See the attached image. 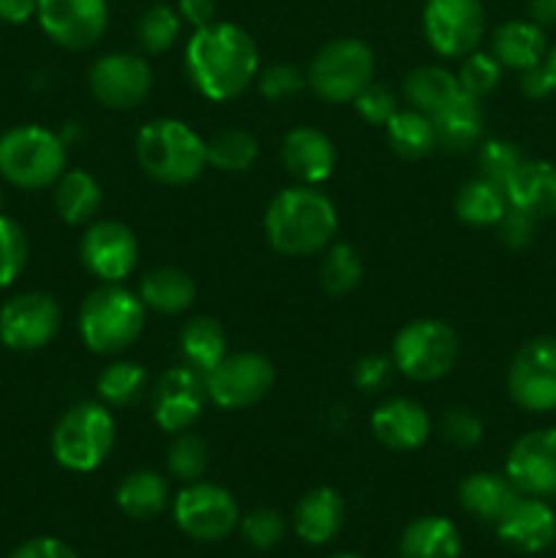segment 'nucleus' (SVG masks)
Here are the masks:
<instances>
[{
    "instance_id": "1",
    "label": "nucleus",
    "mask_w": 556,
    "mask_h": 558,
    "mask_svg": "<svg viewBox=\"0 0 556 558\" xmlns=\"http://www.w3.org/2000/svg\"><path fill=\"white\" fill-rule=\"evenodd\" d=\"M185 69L196 90L210 101H232L249 90L259 69V47L240 25L210 22L185 44Z\"/></svg>"
},
{
    "instance_id": "2",
    "label": "nucleus",
    "mask_w": 556,
    "mask_h": 558,
    "mask_svg": "<svg viewBox=\"0 0 556 558\" xmlns=\"http://www.w3.org/2000/svg\"><path fill=\"white\" fill-rule=\"evenodd\" d=\"M338 232V210L316 185H292L270 199L265 238L276 254L289 259L322 254Z\"/></svg>"
},
{
    "instance_id": "3",
    "label": "nucleus",
    "mask_w": 556,
    "mask_h": 558,
    "mask_svg": "<svg viewBox=\"0 0 556 558\" xmlns=\"http://www.w3.org/2000/svg\"><path fill=\"white\" fill-rule=\"evenodd\" d=\"M136 161L156 183L185 185L207 167V142L178 118H156L136 134Z\"/></svg>"
},
{
    "instance_id": "4",
    "label": "nucleus",
    "mask_w": 556,
    "mask_h": 558,
    "mask_svg": "<svg viewBox=\"0 0 556 558\" xmlns=\"http://www.w3.org/2000/svg\"><path fill=\"white\" fill-rule=\"evenodd\" d=\"M147 308L140 294L120 283H101L80 308V336L96 354H120L145 332Z\"/></svg>"
},
{
    "instance_id": "5",
    "label": "nucleus",
    "mask_w": 556,
    "mask_h": 558,
    "mask_svg": "<svg viewBox=\"0 0 556 558\" xmlns=\"http://www.w3.org/2000/svg\"><path fill=\"white\" fill-rule=\"evenodd\" d=\"M65 172V145L44 125H14L0 136V178L22 191L49 189Z\"/></svg>"
},
{
    "instance_id": "6",
    "label": "nucleus",
    "mask_w": 556,
    "mask_h": 558,
    "mask_svg": "<svg viewBox=\"0 0 556 558\" xmlns=\"http://www.w3.org/2000/svg\"><path fill=\"white\" fill-rule=\"evenodd\" d=\"M114 439H118V425L107 403L82 401L55 425L52 456L69 472H96L112 452Z\"/></svg>"
},
{
    "instance_id": "7",
    "label": "nucleus",
    "mask_w": 556,
    "mask_h": 558,
    "mask_svg": "<svg viewBox=\"0 0 556 558\" xmlns=\"http://www.w3.org/2000/svg\"><path fill=\"white\" fill-rule=\"evenodd\" d=\"M374 49L360 38H336L314 54L305 85L327 104H352L374 82Z\"/></svg>"
},
{
    "instance_id": "8",
    "label": "nucleus",
    "mask_w": 556,
    "mask_h": 558,
    "mask_svg": "<svg viewBox=\"0 0 556 558\" xmlns=\"http://www.w3.org/2000/svg\"><path fill=\"white\" fill-rule=\"evenodd\" d=\"M458 332L442 319H414L392 341V365L412 381H436L458 363Z\"/></svg>"
},
{
    "instance_id": "9",
    "label": "nucleus",
    "mask_w": 556,
    "mask_h": 558,
    "mask_svg": "<svg viewBox=\"0 0 556 558\" xmlns=\"http://www.w3.org/2000/svg\"><path fill=\"white\" fill-rule=\"evenodd\" d=\"M174 523L196 543H221L240 526V507L227 488L213 483H189L172 505Z\"/></svg>"
},
{
    "instance_id": "10",
    "label": "nucleus",
    "mask_w": 556,
    "mask_h": 558,
    "mask_svg": "<svg viewBox=\"0 0 556 558\" xmlns=\"http://www.w3.org/2000/svg\"><path fill=\"white\" fill-rule=\"evenodd\" d=\"M273 381H276V365L259 352L227 354L205 376L207 398L227 412L256 407L270 392Z\"/></svg>"
},
{
    "instance_id": "11",
    "label": "nucleus",
    "mask_w": 556,
    "mask_h": 558,
    "mask_svg": "<svg viewBox=\"0 0 556 558\" xmlns=\"http://www.w3.org/2000/svg\"><path fill=\"white\" fill-rule=\"evenodd\" d=\"M507 392L523 412L545 414L556 409V336L523 343L507 368Z\"/></svg>"
},
{
    "instance_id": "12",
    "label": "nucleus",
    "mask_w": 556,
    "mask_h": 558,
    "mask_svg": "<svg viewBox=\"0 0 556 558\" xmlns=\"http://www.w3.org/2000/svg\"><path fill=\"white\" fill-rule=\"evenodd\" d=\"M423 33L442 58L474 52L485 36V9L480 0H425Z\"/></svg>"
},
{
    "instance_id": "13",
    "label": "nucleus",
    "mask_w": 556,
    "mask_h": 558,
    "mask_svg": "<svg viewBox=\"0 0 556 558\" xmlns=\"http://www.w3.org/2000/svg\"><path fill=\"white\" fill-rule=\"evenodd\" d=\"M63 311L52 294L22 292L0 308V343L14 352H36L55 341Z\"/></svg>"
},
{
    "instance_id": "14",
    "label": "nucleus",
    "mask_w": 556,
    "mask_h": 558,
    "mask_svg": "<svg viewBox=\"0 0 556 558\" xmlns=\"http://www.w3.org/2000/svg\"><path fill=\"white\" fill-rule=\"evenodd\" d=\"M87 85L101 107L123 112V109L140 107L150 96L153 71L142 54L109 52L90 65Z\"/></svg>"
},
{
    "instance_id": "15",
    "label": "nucleus",
    "mask_w": 556,
    "mask_h": 558,
    "mask_svg": "<svg viewBox=\"0 0 556 558\" xmlns=\"http://www.w3.org/2000/svg\"><path fill=\"white\" fill-rule=\"evenodd\" d=\"M38 25L58 47L82 52L101 41L109 25L107 0H38Z\"/></svg>"
},
{
    "instance_id": "16",
    "label": "nucleus",
    "mask_w": 556,
    "mask_h": 558,
    "mask_svg": "<svg viewBox=\"0 0 556 558\" xmlns=\"http://www.w3.org/2000/svg\"><path fill=\"white\" fill-rule=\"evenodd\" d=\"M80 256L85 270L98 281L120 283L134 272L136 262H140V243L123 221L104 218L82 234Z\"/></svg>"
},
{
    "instance_id": "17",
    "label": "nucleus",
    "mask_w": 556,
    "mask_h": 558,
    "mask_svg": "<svg viewBox=\"0 0 556 558\" xmlns=\"http://www.w3.org/2000/svg\"><path fill=\"white\" fill-rule=\"evenodd\" d=\"M207 401L205 376L189 365L167 371L150 392V414L167 434H183L202 417Z\"/></svg>"
},
{
    "instance_id": "18",
    "label": "nucleus",
    "mask_w": 556,
    "mask_h": 558,
    "mask_svg": "<svg viewBox=\"0 0 556 558\" xmlns=\"http://www.w3.org/2000/svg\"><path fill=\"white\" fill-rule=\"evenodd\" d=\"M505 474L523 496H556V428L523 434L510 447Z\"/></svg>"
},
{
    "instance_id": "19",
    "label": "nucleus",
    "mask_w": 556,
    "mask_h": 558,
    "mask_svg": "<svg viewBox=\"0 0 556 558\" xmlns=\"http://www.w3.org/2000/svg\"><path fill=\"white\" fill-rule=\"evenodd\" d=\"M496 534L501 543L521 554H543L556 539V512L537 496L521 494L496 523Z\"/></svg>"
},
{
    "instance_id": "20",
    "label": "nucleus",
    "mask_w": 556,
    "mask_h": 558,
    "mask_svg": "<svg viewBox=\"0 0 556 558\" xmlns=\"http://www.w3.org/2000/svg\"><path fill=\"white\" fill-rule=\"evenodd\" d=\"M281 161L300 185H319L336 169L338 153L325 131L314 125H298L283 136Z\"/></svg>"
},
{
    "instance_id": "21",
    "label": "nucleus",
    "mask_w": 556,
    "mask_h": 558,
    "mask_svg": "<svg viewBox=\"0 0 556 558\" xmlns=\"http://www.w3.org/2000/svg\"><path fill=\"white\" fill-rule=\"evenodd\" d=\"M371 430L387 450L412 452L428 441L431 417L412 398H390L371 414Z\"/></svg>"
},
{
    "instance_id": "22",
    "label": "nucleus",
    "mask_w": 556,
    "mask_h": 558,
    "mask_svg": "<svg viewBox=\"0 0 556 558\" xmlns=\"http://www.w3.org/2000/svg\"><path fill=\"white\" fill-rule=\"evenodd\" d=\"M294 534L309 545H325L341 532L347 521V505L336 488H311L294 507Z\"/></svg>"
},
{
    "instance_id": "23",
    "label": "nucleus",
    "mask_w": 556,
    "mask_h": 558,
    "mask_svg": "<svg viewBox=\"0 0 556 558\" xmlns=\"http://www.w3.org/2000/svg\"><path fill=\"white\" fill-rule=\"evenodd\" d=\"M510 207L537 218L556 216V167L548 161H523L505 185Z\"/></svg>"
},
{
    "instance_id": "24",
    "label": "nucleus",
    "mask_w": 556,
    "mask_h": 558,
    "mask_svg": "<svg viewBox=\"0 0 556 558\" xmlns=\"http://www.w3.org/2000/svg\"><path fill=\"white\" fill-rule=\"evenodd\" d=\"M521 490L510 483L507 474L474 472L458 485V501L469 515L483 523H499L505 512L518 501Z\"/></svg>"
},
{
    "instance_id": "25",
    "label": "nucleus",
    "mask_w": 556,
    "mask_h": 558,
    "mask_svg": "<svg viewBox=\"0 0 556 558\" xmlns=\"http://www.w3.org/2000/svg\"><path fill=\"white\" fill-rule=\"evenodd\" d=\"M494 58L499 60L501 69L527 71L534 65L545 63L548 54V41L537 22L532 20H510L494 31Z\"/></svg>"
},
{
    "instance_id": "26",
    "label": "nucleus",
    "mask_w": 556,
    "mask_h": 558,
    "mask_svg": "<svg viewBox=\"0 0 556 558\" xmlns=\"http://www.w3.org/2000/svg\"><path fill=\"white\" fill-rule=\"evenodd\" d=\"M431 120H434L436 142L450 153L472 150L485 129V112L480 107V98L469 96L463 90Z\"/></svg>"
},
{
    "instance_id": "27",
    "label": "nucleus",
    "mask_w": 556,
    "mask_h": 558,
    "mask_svg": "<svg viewBox=\"0 0 556 558\" xmlns=\"http://www.w3.org/2000/svg\"><path fill=\"white\" fill-rule=\"evenodd\" d=\"M401 558H458L461 534L442 515H423L403 529L398 539Z\"/></svg>"
},
{
    "instance_id": "28",
    "label": "nucleus",
    "mask_w": 556,
    "mask_h": 558,
    "mask_svg": "<svg viewBox=\"0 0 556 558\" xmlns=\"http://www.w3.org/2000/svg\"><path fill=\"white\" fill-rule=\"evenodd\" d=\"M55 189V210L71 227L93 221L104 205V191L98 180L85 169H65Z\"/></svg>"
},
{
    "instance_id": "29",
    "label": "nucleus",
    "mask_w": 556,
    "mask_h": 558,
    "mask_svg": "<svg viewBox=\"0 0 556 558\" xmlns=\"http://www.w3.org/2000/svg\"><path fill=\"white\" fill-rule=\"evenodd\" d=\"M140 298L156 314L178 316L194 305L196 283L178 267H156L140 281Z\"/></svg>"
},
{
    "instance_id": "30",
    "label": "nucleus",
    "mask_w": 556,
    "mask_h": 558,
    "mask_svg": "<svg viewBox=\"0 0 556 558\" xmlns=\"http://www.w3.org/2000/svg\"><path fill=\"white\" fill-rule=\"evenodd\" d=\"M180 354L185 365L194 368L196 374L207 376L223 357H227V332L221 322L210 316H194L180 330Z\"/></svg>"
},
{
    "instance_id": "31",
    "label": "nucleus",
    "mask_w": 556,
    "mask_h": 558,
    "mask_svg": "<svg viewBox=\"0 0 556 558\" xmlns=\"http://www.w3.org/2000/svg\"><path fill=\"white\" fill-rule=\"evenodd\" d=\"M114 501L134 521H150V518L161 515L167 510L169 483L164 474L150 472V469H140V472H131L118 485Z\"/></svg>"
},
{
    "instance_id": "32",
    "label": "nucleus",
    "mask_w": 556,
    "mask_h": 558,
    "mask_svg": "<svg viewBox=\"0 0 556 558\" xmlns=\"http://www.w3.org/2000/svg\"><path fill=\"white\" fill-rule=\"evenodd\" d=\"M458 93H461L458 76L442 65H420V69L409 71L407 80H403L407 104L418 112H425L428 118L445 109Z\"/></svg>"
},
{
    "instance_id": "33",
    "label": "nucleus",
    "mask_w": 556,
    "mask_h": 558,
    "mask_svg": "<svg viewBox=\"0 0 556 558\" xmlns=\"http://www.w3.org/2000/svg\"><path fill=\"white\" fill-rule=\"evenodd\" d=\"M387 129V145L396 156L407 158V161H420V158L431 156L439 147L436 142L434 120L418 109H398L390 118Z\"/></svg>"
},
{
    "instance_id": "34",
    "label": "nucleus",
    "mask_w": 556,
    "mask_h": 558,
    "mask_svg": "<svg viewBox=\"0 0 556 558\" xmlns=\"http://www.w3.org/2000/svg\"><path fill=\"white\" fill-rule=\"evenodd\" d=\"M456 216L461 218L467 227H496L501 221V216L507 213L510 202H507V194L501 185L491 183V180L478 178V180H469L458 189L456 202Z\"/></svg>"
},
{
    "instance_id": "35",
    "label": "nucleus",
    "mask_w": 556,
    "mask_h": 558,
    "mask_svg": "<svg viewBox=\"0 0 556 558\" xmlns=\"http://www.w3.org/2000/svg\"><path fill=\"white\" fill-rule=\"evenodd\" d=\"M147 390V371L131 360H114L98 374L96 392L107 407H131Z\"/></svg>"
},
{
    "instance_id": "36",
    "label": "nucleus",
    "mask_w": 556,
    "mask_h": 558,
    "mask_svg": "<svg viewBox=\"0 0 556 558\" xmlns=\"http://www.w3.org/2000/svg\"><path fill=\"white\" fill-rule=\"evenodd\" d=\"M363 259H360L358 251L347 243L327 245L325 256H322L319 267V281L322 289L333 298H343V294L354 292L363 281Z\"/></svg>"
},
{
    "instance_id": "37",
    "label": "nucleus",
    "mask_w": 556,
    "mask_h": 558,
    "mask_svg": "<svg viewBox=\"0 0 556 558\" xmlns=\"http://www.w3.org/2000/svg\"><path fill=\"white\" fill-rule=\"evenodd\" d=\"M256 156H259V142L249 131L227 129L207 140V167L221 172H249Z\"/></svg>"
},
{
    "instance_id": "38",
    "label": "nucleus",
    "mask_w": 556,
    "mask_h": 558,
    "mask_svg": "<svg viewBox=\"0 0 556 558\" xmlns=\"http://www.w3.org/2000/svg\"><path fill=\"white\" fill-rule=\"evenodd\" d=\"M180 14L167 3H156L147 11H142L140 22H136V38L140 47L150 54H161L178 41L180 36Z\"/></svg>"
},
{
    "instance_id": "39",
    "label": "nucleus",
    "mask_w": 556,
    "mask_h": 558,
    "mask_svg": "<svg viewBox=\"0 0 556 558\" xmlns=\"http://www.w3.org/2000/svg\"><path fill=\"white\" fill-rule=\"evenodd\" d=\"M210 466V450H207L205 439L191 430L174 434L172 445L167 450V469L183 483H196L202 474Z\"/></svg>"
},
{
    "instance_id": "40",
    "label": "nucleus",
    "mask_w": 556,
    "mask_h": 558,
    "mask_svg": "<svg viewBox=\"0 0 556 558\" xmlns=\"http://www.w3.org/2000/svg\"><path fill=\"white\" fill-rule=\"evenodd\" d=\"M27 267V234L14 218L0 213V289L11 287Z\"/></svg>"
},
{
    "instance_id": "41",
    "label": "nucleus",
    "mask_w": 556,
    "mask_h": 558,
    "mask_svg": "<svg viewBox=\"0 0 556 558\" xmlns=\"http://www.w3.org/2000/svg\"><path fill=\"white\" fill-rule=\"evenodd\" d=\"M458 85L463 93L474 98L488 96L491 90H496L501 80V63L491 52H469L463 54L461 65H458Z\"/></svg>"
},
{
    "instance_id": "42",
    "label": "nucleus",
    "mask_w": 556,
    "mask_h": 558,
    "mask_svg": "<svg viewBox=\"0 0 556 558\" xmlns=\"http://www.w3.org/2000/svg\"><path fill=\"white\" fill-rule=\"evenodd\" d=\"M527 161L523 153L518 150V145L507 140H491L480 147L478 163H480V178L491 180V183L501 185L505 189L510 183V178L516 174V169Z\"/></svg>"
},
{
    "instance_id": "43",
    "label": "nucleus",
    "mask_w": 556,
    "mask_h": 558,
    "mask_svg": "<svg viewBox=\"0 0 556 558\" xmlns=\"http://www.w3.org/2000/svg\"><path fill=\"white\" fill-rule=\"evenodd\" d=\"M240 532L251 548L270 550L283 539V518L270 507H256L240 518Z\"/></svg>"
},
{
    "instance_id": "44",
    "label": "nucleus",
    "mask_w": 556,
    "mask_h": 558,
    "mask_svg": "<svg viewBox=\"0 0 556 558\" xmlns=\"http://www.w3.org/2000/svg\"><path fill=\"white\" fill-rule=\"evenodd\" d=\"M439 434L447 445L469 450V447L483 441L485 425L483 420H480L474 412H469V409H447L445 417H442L439 423Z\"/></svg>"
},
{
    "instance_id": "45",
    "label": "nucleus",
    "mask_w": 556,
    "mask_h": 558,
    "mask_svg": "<svg viewBox=\"0 0 556 558\" xmlns=\"http://www.w3.org/2000/svg\"><path fill=\"white\" fill-rule=\"evenodd\" d=\"M352 104H354V112H358L360 118L371 125H387L390 123L392 114L401 109L398 107L396 93L387 90L385 85H376V82H371V85L365 87V90L360 93Z\"/></svg>"
},
{
    "instance_id": "46",
    "label": "nucleus",
    "mask_w": 556,
    "mask_h": 558,
    "mask_svg": "<svg viewBox=\"0 0 556 558\" xmlns=\"http://www.w3.org/2000/svg\"><path fill=\"white\" fill-rule=\"evenodd\" d=\"M305 85V76L300 74L294 65H270L265 74L259 76V93L270 101H281V98L294 96V93L303 90Z\"/></svg>"
},
{
    "instance_id": "47",
    "label": "nucleus",
    "mask_w": 556,
    "mask_h": 558,
    "mask_svg": "<svg viewBox=\"0 0 556 558\" xmlns=\"http://www.w3.org/2000/svg\"><path fill=\"white\" fill-rule=\"evenodd\" d=\"M496 227H499L501 243L510 245V248H527L537 238V218L527 216V213L516 210V207H507V213Z\"/></svg>"
},
{
    "instance_id": "48",
    "label": "nucleus",
    "mask_w": 556,
    "mask_h": 558,
    "mask_svg": "<svg viewBox=\"0 0 556 558\" xmlns=\"http://www.w3.org/2000/svg\"><path fill=\"white\" fill-rule=\"evenodd\" d=\"M392 371H396L392 357H385V354H368V357H363L354 365V385L365 392H376L390 381Z\"/></svg>"
},
{
    "instance_id": "49",
    "label": "nucleus",
    "mask_w": 556,
    "mask_h": 558,
    "mask_svg": "<svg viewBox=\"0 0 556 558\" xmlns=\"http://www.w3.org/2000/svg\"><path fill=\"white\" fill-rule=\"evenodd\" d=\"M9 558H80L71 545L55 537H33L22 543Z\"/></svg>"
},
{
    "instance_id": "50",
    "label": "nucleus",
    "mask_w": 556,
    "mask_h": 558,
    "mask_svg": "<svg viewBox=\"0 0 556 558\" xmlns=\"http://www.w3.org/2000/svg\"><path fill=\"white\" fill-rule=\"evenodd\" d=\"M521 93L527 98H534V101L548 98L551 93H556L554 80H551V71L545 69V63L521 71Z\"/></svg>"
},
{
    "instance_id": "51",
    "label": "nucleus",
    "mask_w": 556,
    "mask_h": 558,
    "mask_svg": "<svg viewBox=\"0 0 556 558\" xmlns=\"http://www.w3.org/2000/svg\"><path fill=\"white\" fill-rule=\"evenodd\" d=\"M180 20H185L189 25L205 27L210 22H216V0H180L178 3Z\"/></svg>"
},
{
    "instance_id": "52",
    "label": "nucleus",
    "mask_w": 556,
    "mask_h": 558,
    "mask_svg": "<svg viewBox=\"0 0 556 558\" xmlns=\"http://www.w3.org/2000/svg\"><path fill=\"white\" fill-rule=\"evenodd\" d=\"M38 14V0H0V20L9 25H25Z\"/></svg>"
},
{
    "instance_id": "53",
    "label": "nucleus",
    "mask_w": 556,
    "mask_h": 558,
    "mask_svg": "<svg viewBox=\"0 0 556 558\" xmlns=\"http://www.w3.org/2000/svg\"><path fill=\"white\" fill-rule=\"evenodd\" d=\"M529 16L540 27L556 25V0H529Z\"/></svg>"
},
{
    "instance_id": "54",
    "label": "nucleus",
    "mask_w": 556,
    "mask_h": 558,
    "mask_svg": "<svg viewBox=\"0 0 556 558\" xmlns=\"http://www.w3.org/2000/svg\"><path fill=\"white\" fill-rule=\"evenodd\" d=\"M545 69L551 71V80H554V87H556V44L548 49V54H545Z\"/></svg>"
},
{
    "instance_id": "55",
    "label": "nucleus",
    "mask_w": 556,
    "mask_h": 558,
    "mask_svg": "<svg viewBox=\"0 0 556 558\" xmlns=\"http://www.w3.org/2000/svg\"><path fill=\"white\" fill-rule=\"evenodd\" d=\"M333 558H363V556H358V554H341V556H333Z\"/></svg>"
},
{
    "instance_id": "56",
    "label": "nucleus",
    "mask_w": 556,
    "mask_h": 558,
    "mask_svg": "<svg viewBox=\"0 0 556 558\" xmlns=\"http://www.w3.org/2000/svg\"><path fill=\"white\" fill-rule=\"evenodd\" d=\"M3 202H5V196H3V185H0V210H3Z\"/></svg>"
}]
</instances>
